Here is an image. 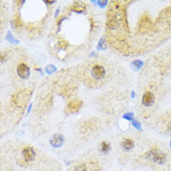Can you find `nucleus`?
<instances>
[{"label": "nucleus", "instance_id": "1", "mask_svg": "<svg viewBox=\"0 0 171 171\" xmlns=\"http://www.w3.org/2000/svg\"><path fill=\"white\" fill-rule=\"evenodd\" d=\"M31 91L30 90H22L14 94L12 97V103L19 109H25L30 97H31Z\"/></svg>", "mask_w": 171, "mask_h": 171}, {"label": "nucleus", "instance_id": "2", "mask_svg": "<svg viewBox=\"0 0 171 171\" xmlns=\"http://www.w3.org/2000/svg\"><path fill=\"white\" fill-rule=\"evenodd\" d=\"M147 158H149L150 160H153V161L155 162V163L162 164L166 161V155L162 152L157 151V150H153V151L148 153Z\"/></svg>", "mask_w": 171, "mask_h": 171}, {"label": "nucleus", "instance_id": "3", "mask_svg": "<svg viewBox=\"0 0 171 171\" xmlns=\"http://www.w3.org/2000/svg\"><path fill=\"white\" fill-rule=\"evenodd\" d=\"M81 106H82V101L80 99L69 101L66 107V114H71L79 111L80 109L81 108Z\"/></svg>", "mask_w": 171, "mask_h": 171}, {"label": "nucleus", "instance_id": "4", "mask_svg": "<svg viewBox=\"0 0 171 171\" xmlns=\"http://www.w3.org/2000/svg\"><path fill=\"white\" fill-rule=\"evenodd\" d=\"M152 26H153L152 21L147 15L142 16L141 19L140 20V22H138V31H140V33H144V32L150 30Z\"/></svg>", "mask_w": 171, "mask_h": 171}, {"label": "nucleus", "instance_id": "5", "mask_svg": "<svg viewBox=\"0 0 171 171\" xmlns=\"http://www.w3.org/2000/svg\"><path fill=\"white\" fill-rule=\"evenodd\" d=\"M92 77L94 79V80H101L105 77L106 75V70L105 68L102 67V66H99V65H97L94 66L92 69Z\"/></svg>", "mask_w": 171, "mask_h": 171}, {"label": "nucleus", "instance_id": "6", "mask_svg": "<svg viewBox=\"0 0 171 171\" xmlns=\"http://www.w3.org/2000/svg\"><path fill=\"white\" fill-rule=\"evenodd\" d=\"M23 157L25 162H31L35 160L36 158V153L35 150L32 147H26L23 150Z\"/></svg>", "mask_w": 171, "mask_h": 171}, {"label": "nucleus", "instance_id": "7", "mask_svg": "<svg viewBox=\"0 0 171 171\" xmlns=\"http://www.w3.org/2000/svg\"><path fill=\"white\" fill-rule=\"evenodd\" d=\"M17 74L21 79H27L29 77L30 70L25 64H20L17 67Z\"/></svg>", "mask_w": 171, "mask_h": 171}, {"label": "nucleus", "instance_id": "8", "mask_svg": "<svg viewBox=\"0 0 171 171\" xmlns=\"http://www.w3.org/2000/svg\"><path fill=\"white\" fill-rule=\"evenodd\" d=\"M154 102V95L151 92H146L142 97V104L146 107H151Z\"/></svg>", "mask_w": 171, "mask_h": 171}, {"label": "nucleus", "instance_id": "9", "mask_svg": "<svg viewBox=\"0 0 171 171\" xmlns=\"http://www.w3.org/2000/svg\"><path fill=\"white\" fill-rule=\"evenodd\" d=\"M50 142L52 147H60L64 143V136L60 134H55L51 137Z\"/></svg>", "mask_w": 171, "mask_h": 171}, {"label": "nucleus", "instance_id": "10", "mask_svg": "<svg viewBox=\"0 0 171 171\" xmlns=\"http://www.w3.org/2000/svg\"><path fill=\"white\" fill-rule=\"evenodd\" d=\"M122 148L126 152L130 151V150H132L134 148V141L131 140V138H125V140L122 142Z\"/></svg>", "mask_w": 171, "mask_h": 171}, {"label": "nucleus", "instance_id": "11", "mask_svg": "<svg viewBox=\"0 0 171 171\" xmlns=\"http://www.w3.org/2000/svg\"><path fill=\"white\" fill-rule=\"evenodd\" d=\"M86 9V7H85L84 4L81 3V2H75L72 7H71V10L75 12H83L84 10Z\"/></svg>", "mask_w": 171, "mask_h": 171}, {"label": "nucleus", "instance_id": "12", "mask_svg": "<svg viewBox=\"0 0 171 171\" xmlns=\"http://www.w3.org/2000/svg\"><path fill=\"white\" fill-rule=\"evenodd\" d=\"M12 24H13V26H14L15 28H17V29H19V28H21V27H23V25H24L23 21H22V19L20 18L19 15H15Z\"/></svg>", "mask_w": 171, "mask_h": 171}, {"label": "nucleus", "instance_id": "13", "mask_svg": "<svg viewBox=\"0 0 171 171\" xmlns=\"http://www.w3.org/2000/svg\"><path fill=\"white\" fill-rule=\"evenodd\" d=\"M110 150V145L108 142H102L100 145V151L104 153H107Z\"/></svg>", "mask_w": 171, "mask_h": 171}, {"label": "nucleus", "instance_id": "14", "mask_svg": "<svg viewBox=\"0 0 171 171\" xmlns=\"http://www.w3.org/2000/svg\"><path fill=\"white\" fill-rule=\"evenodd\" d=\"M75 171H87V166L85 164H81V165H80L76 167Z\"/></svg>", "mask_w": 171, "mask_h": 171}, {"label": "nucleus", "instance_id": "15", "mask_svg": "<svg viewBox=\"0 0 171 171\" xmlns=\"http://www.w3.org/2000/svg\"><path fill=\"white\" fill-rule=\"evenodd\" d=\"M59 46H60V48H62V49H66V48L68 46V43H67L66 40H60Z\"/></svg>", "mask_w": 171, "mask_h": 171}, {"label": "nucleus", "instance_id": "16", "mask_svg": "<svg viewBox=\"0 0 171 171\" xmlns=\"http://www.w3.org/2000/svg\"><path fill=\"white\" fill-rule=\"evenodd\" d=\"M167 130H168V132L169 133H171V122L168 123V125H167Z\"/></svg>", "mask_w": 171, "mask_h": 171}, {"label": "nucleus", "instance_id": "17", "mask_svg": "<svg viewBox=\"0 0 171 171\" xmlns=\"http://www.w3.org/2000/svg\"><path fill=\"white\" fill-rule=\"evenodd\" d=\"M46 3H48V4H52V3H54V1H46Z\"/></svg>", "mask_w": 171, "mask_h": 171}, {"label": "nucleus", "instance_id": "18", "mask_svg": "<svg viewBox=\"0 0 171 171\" xmlns=\"http://www.w3.org/2000/svg\"><path fill=\"white\" fill-rule=\"evenodd\" d=\"M170 144H171V142H170Z\"/></svg>", "mask_w": 171, "mask_h": 171}]
</instances>
